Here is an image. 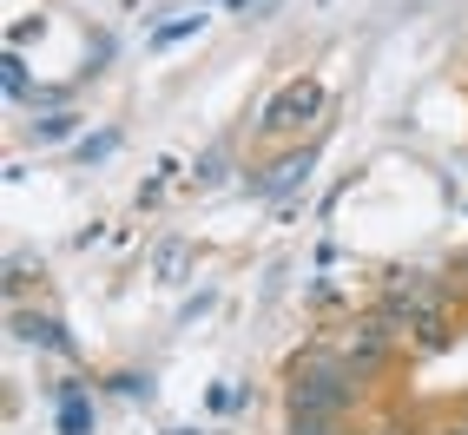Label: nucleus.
<instances>
[{
  "label": "nucleus",
  "mask_w": 468,
  "mask_h": 435,
  "mask_svg": "<svg viewBox=\"0 0 468 435\" xmlns=\"http://www.w3.org/2000/svg\"><path fill=\"white\" fill-rule=\"evenodd\" d=\"M258 7H264V0H231V14H244V20H251Z\"/></svg>",
  "instance_id": "ddd939ff"
},
{
  "label": "nucleus",
  "mask_w": 468,
  "mask_h": 435,
  "mask_svg": "<svg viewBox=\"0 0 468 435\" xmlns=\"http://www.w3.org/2000/svg\"><path fill=\"white\" fill-rule=\"evenodd\" d=\"M198 27H205V14H185V20H172V27H159V34H152V47H159V53H165V47H178L185 34H198Z\"/></svg>",
  "instance_id": "0eeeda50"
},
{
  "label": "nucleus",
  "mask_w": 468,
  "mask_h": 435,
  "mask_svg": "<svg viewBox=\"0 0 468 435\" xmlns=\"http://www.w3.org/2000/svg\"><path fill=\"white\" fill-rule=\"evenodd\" d=\"M317 112H324V92L310 86V80H291V86H284V92H277V100L258 112V126H264L271 139H291V133H303Z\"/></svg>",
  "instance_id": "f03ea898"
},
{
  "label": "nucleus",
  "mask_w": 468,
  "mask_h": 435,
  "mask_svg": "<svg viewBox=\"0 0 468 435\" xmlns=\"http://www.w3.org/2000/svg\"><path fill=\"white\" fill-rule=\"evenodd\" d=\"M291 435H343L336 416H291Z\"/></svg>",
  "instance_id": "9d476101"
},
{
  "label": "nucleus",
  "mask_w": 468,
  "mask_h": 435,
  "mask_svg": "<svg viewBox=\"0 0 468 435\" xmlns=\"http://www.w3.org/2000/svg\"><path fill=\"white\" fill-rule=\"evenodd\" d=\"M462 422H468V416H462Z\"/></svg>",
  "instance_id": "dca6fc26"
},
{
  "label": "nucleus",
  "mask_w": 468,
  "mask_h": 435,
  "mask_svg": "<svg viewBox=\"0 0 468 435\" xmlns=\"http://www.w3.org/2000/svg\"><path fill=\"white\" fill-rule=\"evenodd\" d=\"M218 178H225V152H205V159H198V185H218Z\"/></svg>",
  "instance_id": "9b49d317"
},
{
  "label": "nucleus",
  "mask_w": 468,
  "mask_h": 435,
  "mask_svg": "<svg viewBox=\"0 0 468 435\" xmlns=\"http://www.w3.org/2000/svg\"><path fill=\"white\" fill-rule=\"evenodd\" d=\"M152 271H159L165 284H178V271H185V244H159V258H152Z\"/></svg>",
  "instance_id": "1a4fd4ad"
},
{
  "label": "nucleus",
  "mask_w": 468,
  "mask_h": 435,
  "mask_svg": "<svg viewBox=\"0 0 468 435\" xmlns=\"http://www.w3.org/2000/svg\"><path fill=\"white\" fill-rule=\"evenodd\" d=\"M14 336H20V344H40V350H59V356H67L59 324H53V317H34V310H14Z\"/></svg>",
  "instance_id": "39448f33"
},
{
  "label": "nucleus",
  "mask_w": 468,
  "mask_h": 435,
  "mask_svg": "<svg viewBox=\"0 0 468 435\" xmlns=\"http://www.w3.org/2000/svg\"><path fill=\"white\" fill-rule=\"evenodd\" d=\"M389 344H396V330H389L383 317H369V324H350V336H343V350H336L330 363H343V369L363 383V377H377V369L389 363Z\"/></svg>",
  "instance_id": "7ed1b4c3"
},
{
  "label": "nucleus",
  "mask_w": 468,
  "mask_h": 435,
  "mask_svg": "<svg viewBox=\"0 0 468 435\" xmlns=\"http://www.w3.org/2000/svg\"><path fill=\"white\" fill-rule=\"evenodd\" d=\"M383 435H389V429H383Z\"/></svg>",
  "instance_id": "f3484780"
},
{
  "label": "nucleus",
  "mask_w": 468,
  "mask_h": 435,
  "mask_svg": "<svg viewBox=\"0 0 468 435\" xmlns=\"http://www.w3.org/2000/svg\"><path fill=\"white\" fill-rule=\"evenodd\" d=\"M86 429H92V402L80 389H67L59 396V435H86Z\"/></svg>",
  "instance_id": "423d86ee"
},
{
  "label": "nucleus",
  "mask_w": 468,
  "mask_h": 435,
  "mask_svg": "<svg viewBox=\"0 0 468 435\" xmlns=\"http://www.w3.org/2000/svg\"><path fill=\"white\" fill-rule=\"evenodd\" d=\"M67 133H73V112H47V119H34V139H40V145L67 139Z\"/></svg>",
  "instance_id": "6e6552de"
},
{
  "label": "nucleus",
  "mask_w": 468,
  "mask_h": 435,
  "mask_svg": "<svg viewBox=\"0 0 468 435\" xmlns=\"http://www.w3.org/2000/svg\"><path fill=\"white\" fill-rule=\"evenodd\" d=\"M7 92H14V100H27V67H20V53H7Z\"/></svg>",
  "instance_id": "f8f14e48"
},
{
  "label": "nucleus",
  "mask_w": 468,
  "mask_h": 435,
  "mask_svg": "<svg viewBox=\"0 0 468 435\" xmlns=\"http://www.w3.org/2000/svg\"><path fill=\"white\" fill-rule=\"evenodd\" d=\"M310 165H317L310 152H291V159H277V165H271V172L251 185V192H258V198H284V192H297V185L310 178Z\"/></svg>",
  "instance_id": "20e7f679"
},
{
  "label": "nucleus",
  "mask_w": 468,
  "mask_h": 435,
  "mask_svg": "<svg viewBox=\"0 0 468 435\" xmlns=\"http://www.w3.org/2000/svg\"><path fill=\"white\" fill-rule=\"evenodd\" d=\"M462 284H468V258H462Z\"/></svg>",
  "instance_id": "2eb2a0df"
},
{
  "label": "nucleus",
  "mask_w": 468,
  "mask_h": 435,
  "mask_svg": "<svg viewBox=\"0 0 468 435\" xmlns=\"http://www.w3.org/2000/svg\"><path fill=\"white\" fill-rule=\"evenodd\" d=\"M435 435H468V422H449V429H435Z\"/></svg>",
  "instance_id": "4468645a"
},
{
  "label": "nucleus",
  "mask_w": 468,
  "mask_h": 435,
  "mask_svg": "<svg viewBox=\"0 0 468 435\" xmlns=\"http://www.w3.org/2000/svg\"><path fill=\"white\" fill-rule=\"evenodd\" d=\"M363 383L350 377L343 363H310V369H297L291 377V416H336L343 422V409H350V396H356Z\"/></svg>",
  "instance_id": "f257e3e1"
}]
</instances>
